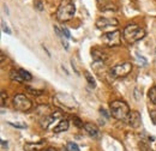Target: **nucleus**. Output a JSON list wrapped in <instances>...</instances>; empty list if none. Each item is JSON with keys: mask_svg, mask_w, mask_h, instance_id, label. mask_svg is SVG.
Instances as JSON below:
<instances>
[{"mask_svg": "<svg viewBox=\"0 0 156 151\" xmlns=\"http://www.w3.org/2000/svg\"><path fill=\"white\" fill-rule=\"evenodd\" d=\"M76 13V6L71 0H62L56 11V18L60 22H67L73 18Z\"/></svg>", "mask_w": 156, "mask_h": 151, "instance_id": "f257e3e1", "label": "nucleus"}, {"mask_svg": "<svg viewBox=\"0 0 156 151\" xmlns=\"http://www.w3.org/2000/svg\"><path fill=\"white\" fill-rule=\"evenodd\" d=\"M123 36L129 43H135L145 36V30L137 24H127L123 30Z\"/></svg>", "mask_w": 156, "mask_h": 151, "instance_id": "f03ea898", "label": "nucleus"}, {"mask_svg": "<svg viewBox=\"0 0 156 151\" xmlns=\"http://www.w3.org/2000/svg\"><path fill=\"white\" fill-rule=\"evenodd\" d=\"M109 108H111L112 117L117 120H126L130 114V108L127 103H125L124 101H113Z\"/></svg>", "mask_w": 156, "mask_h": 151, "instance_id": "7ed1b4c3", "label": "nucleus"}, {"mask_svg": "<svg viewBox=\"0 0 156 151\" xmlns=\"http://www.w3.org/2000/svg\"><path fill=\"white\" fill-rule=\"evenodd\" d=\"M54 102L56 104H60L62 107H66L68 109H73L78 107L77 101L74 100V97L71 96L70 94H58L54 97Z\"/></svg>", "mask_w": 156, "mask_h": 151, "instance_id": "20e7f679", "label": "nucleus"}, {"mask_svg": "<svg viewBox=\"0 0 156 151\" xmlns=\"http://www.w3.org/2000/svg\"><path fill=\"white\" fill-rule=\"evenodd\" d=\"M132 71V65L130 62H120L111 68V74L114 78H124Z\"/></svg>", "mask_w": 156, "mask_h": 151, "instance_id": "39448f33", "label": "nucleus"}, {"mask_svg": "<svg viewBox=\"0 0 156 151\" xmlns=\"http://www.w3.org/2000/svg\"><path fill=\"white\" fill-rule=\"evenodd\" d=\"M13 107L19 112H28L33 107V103L29 98L22 94H18L13 97Z\"/></svg>", "mask_w": 156, "mask_h": 151, "instance_id": "423d86ee", "label": "nucleus"}, {"mask_svg": "<svg viewBox=\"0 0 156 151\" xmlns=\"http://www.w3.org/2000/svg\"><path fill=\"white\" fill-rule=\"evenodd\" d=\"M102 40L108 47H115V46H120V43H121V36H120V32L118 30L103 34Z\"/></svg>", "mask_w": 156, "mask_h": 151, "instance_id": "0eeeda50", "label": "nucleus"}, {"mask_svg": "<svg viewBox=\"0 0 156 151\" xmlns=\"http://www.w3.org/2000/svg\"><path fill=\"white\" fill-rule=\"evenodd\" d=\"M118 19L113 18V17H101L96 21V26L97 28H107V26H117L118 25Z\"/></svg>", "mask_w": 156, "mask_h": 151, "instance_id": "6e6552de", "label": "nucleus"}, {"mask_svg": "<svg viewBox=\"0 0 156 151\" xmlns=\"http://www.w3.org/2000/svg\"><path fill=\"white\" fill-rule=\"evenodd\" d=\"M141 114L137 112V110H132V112H130L129 117L126 118V123H127L132 128H137V127H139L141 125Z\"/></svg>", "mask_w": 156, "mask_h": 151, "instance_id": "1a4fd4ad", "label": "nucleus"}, {"mask_svg": "<svg viewBox=\"0 0 156 151\" xmlns=\"http://www.w3.org/2000/svg\"><path fill=\"white\" fill-rule=\"evenodd\" d=\"M61 117V114L59 112H54V113H50L49 115H47V117H44V119H42L41 121V126H42V128L44 130H47L48 127L54 123L55 120H58Z\"/></svg>", "mask_w": 156, "mask_h": 151, "instance_id": "9d476101", "label": "nucleus"}, {"mask_svg": "<svg viewBox=\"0 0 156 151\" xmlns=\"http://www.w3.org/2000/svg\"><path fill=\"white\" fill-rule=\"evenodd\" d=\"M83 128L85 130V132L88 133V134H89L91 138L97 139V138L100 137V131H99V128H97V126L94 125L92 123H85Z\"/></svg>", "mask_w": 156, "mask_h": 151, "instance_id": "9b49d317", "label": "nucleus"}, {"mask_svg": "<svg viewBox=\"0 0 156 151\" xmlns=\"http://www.w3.org/2000/svg\"><path fill=\"white\" fill-rule=\"evenodd\" d=\"M44 144H46V140H41L39 143H27L24 145V149L27 151H40L43 148Z\"/></svg>", "mask_w": 156, "mask_h": 151, "instance_id": "f8f14e48", "label": "nucleus"}, {"mask_svg": "<svg viewBox=\"0 0 156 151\" xmlns=\"http://www.w3.org/2000/svg\"><path fill=\"white\" fill-rule=\"evenodd\" d=\"M91 55H92V59H94L95 61H97V62H103L107 59L106 53H103V52L100 50V49H92Z\"/></svg>", "mask_w": 156, "mask_h": 151, "instance_id": "ddd939ff", "label": "nucleus"}, {"mask_svg": "<svg viewBox=\"0 0 156 151\" xmlns=\"http://www.w3.org/2000/svg\"><path fill=\"white\" fill-rule=\"evenodd\" d=\"M68 130V121L66 119H62L58 123L56 126L53 127V132L54 133H60V132H65Z\"/></svg>", "mask_w": 156, "mask_h": 151, "instance_id": "4468645a", "label": "nucleus"}, {"mask_svg": "<svg viewBox=\"0 0 156 151\" xmlns=\"http://www.w3.org/2000/svg\"><path fill=\"white\" fill-rule=\"evenodd\" d=\"M10 78L13 80V82H18V83H22L24 82L22 78V76L19 73V71H16V70H11L10 71Z\"/></svg>", "mask_w": 156, "mask_h": 151, "instance_id": "2eb2a0df", "label": "nucleus"}, {"mask_svg": "<svg viewBox=\"0 0 156 151\" xmlns=\"http://www.w3.org/2000/svg\"><path fill=\"white\" fill-rule=\"evenodd\" d=\"M84 76H85V79H86V82L89 83V85L91 86V88H95V86H96V82H95V78L92 77V74H90L88 71H85Z\"/></svg>", "mask_w": 156, "mask_h": 151, "instance_id": "dca6fc26", "label": "nucleus"}, {"mask_svg": "<svg viewBox=\"0 0 156 151\" xmlns=\"http://www.w3.org/2000/svg\"><path fill=\"white\" fill-rule=\"evenodd\" d=\"M18 71H19V73H21V76H22V78H23V80H24V82H29V80L33 79V76L29 73L28 71H25L24 68H19Z\"/></svg>", "mask_w": 156, "mask_h": 151, "instance_id": "f3484780", "label": "nucleus"}, {"mask_svg": "<svg viewBox=\"0 0 156 151\" xmlns=\"http://www.w3.org/2000/svg\"><path fill=\"white\" fill-rule=\"evenodd\" d=\"M148 96H149V100L151 101L154 104H156V86H153V88L149 90Z\"/></svg>", "mask_w": 156, "mask_h": 151, "instance_id": "a211bd4d", "label": "nucleus"}, {"mask_svg": "<svg viewBox=\"0 0 156 151\" xmlns=\"http://www.w3.org/2000/svg\"><path fill=\"white\" fill-rule=\"evenodd\" d=\"M66 151H79V148L76 143L73 142H68L66 144Z\"/></svg>", "mask_w": 156, "mask_h": 151, "instance_id": "6ab92c4d", "label": "nucleus"}, {"mask_svg": "<svg viewBox=\"0 0 156 151\" xmlns=\"http://www.w3.org/2000/svg\"><path fill=\"white\" fill-rule=\"evenodd\" d=\"M138 146H139L141 151H153V149L150 148V145L145 142H139L138 143Z\"/></svg>", "mask_w": 156, "mask_h": 151, "instance_id": "aec40b11", "label": "nucleus"}, {"mask_svg": "<svg viewBox=\"0 0 156 151\" xmlns=\"http://www.w3.org/2000/svg\"><path fill=\"white\" fill-rule=\"evenodd\" d=\"M72 120H73V124L76 125L78 128H82V127H84V124L82 123V120H80L79 118H77V117H72Z\"/></svg>", "mask_w": 156, "mask_h": 151, "instance_id": "412c9836", "label": "nucleus"}, {"mask_svg": "<svg viewBox=\"0 0 156 151\" xmlns=\"http://www.w3.org/2000/svg\"><path fill=\"white\" fill-rule=\"evenodd\" d=\"M136 59H137L138 61H139V62H142V66H145L147 64H148V61H147V59H145V58L141 56V55L138 54V53H136Z\"/></svg>", "mask_w": 156, "mask_h": 151, "instance_id": "4be33fe9", "label": "nucleus"}, {"mask_svg": "<svg viewBox=\"0 0 156 151\" xmlns=\"http://www.w3.org/2000/svg\"><path fill=\"white\" fill-rule=\"evenodd\" d=\"M61 30H62V34H64L65 38H67V40H70V38H71V34H70V30H68L67 28L62 26V28H61Z\"/></svg>", "mask_w": 156, "mask_h": 151, "instance_id": "5701e85b", "label": "nucleus"}, {"mask_svg": "<svg viewBox=\"0 0 156 151\" xmlns=\"http://www.w3.org/2000/svg\"><path fill=\"white\" fill-rule=\"evenodd\" d=\"M34 6H35V9L37 11H43V4H42V1H39V0H36V1L34 3Z\"/></svg>", "mask_w": 156, "mask_h": 151, "instance_id": "b1692460", "label": "nucleus"}, {"mask_svg": "<svg viewBox=\"0 0 156 151\" xmlns=\"http://www.w3.org/2000/svg\"><path fill=\"white\" fill-rule=\"evenodd\" d=\"M54 31H55V34L58 35V37H59V38H62V37H64V34H62V30H60L59 26H58V25H54Z\"/></svg>", "mask_w": 156, "mask_h": 151, "instance_id": "393cba45", "label": "nucleus"}, {"mask_svg": "<svg viewBox=\"0 0 156 151\" xmlns=\"http://www.w3.org/2000/svg\"><path fill=\"white\" fill-rule=\"evenodd\" d=\"M10 126H12V127H16V128H21V130H24L27 128V125H21V124H15V123H9Z\"/></svg>", "mask_w": 156, "mask_h": 151, "instance_id": "a878e982", "label": "nucleus"}, {"mask_svg": "<svg viewBox=\"0 0 156 151\" xmlns=\"http://www.w3.org/2000/svg\"><path fill=\"white\" fill-rule=\"evenodd\" d=\"M28 90L30 91L33 95H42L43 94L42 90H36V89H31V88H28Z\"/></svg>", "mask_w": 156, "mask_h": 151, "instance_id": "bb28decb", "label": "nucleus"}, {"mask_svg": "<svg viewBox=\"0 0 156 151\" xmlns=\"http://www.w3.org/2000/svg\"><path fill=\"white\" fill-rule=\"evenodd\" d=\"M1 26H3V30H4V32H6V34H11V30H10V29H9V26L6 25V24H5V22L4 21H1Z\"/></svg>", "mask_w": 156, "mask_h": 151, "instance_id": "cd10ccee", "label": "nucleus"}, {"mask_svg": "<svg viewBox=\"0 0 156 151\" xmlns=\"http://www.w3.org/2000/svg\"><path fill=\"white\" fill-rule=\"evenodd\" d=\"M150 119H151V121L156 125V110H153V112H150Z\"/></svg>", "mask_w": 156, "mask_h": 151, "instance_id": "c85d7f7f", "label": "nucleus"}, {"mask_svg": "<svg viewBox=\"0 0 156 151\" xmlns=\"http://www.w3.org/2000/svg\"><path fill=\"white\" fill-rule=\"evenodd\" d=\"M60 41H61V44L64 46V48L67 50V49H68V43H67V41H66V40H64V37L60 38Z\"/></svg>", "mask_w": 156, "mask_h": 151, "instance_id": "c756f323", "label": "nucleus"}, {"mask_svg": "<svg viewBox=\"0 0 156 151\" xmlns=\"http://www.w3.org/2000/svg\"><path fill=\"white\" fill-rule=\"evenodd\" d=\"M5 98H6V94H5V91L1 92V107L5 106Z\"/></svg>", "mask_w": 156, "mask_h": 151, "instance_id": "7c9ffc66", "label": "nucleus"}, {"mask_svg": "<svg viewBox=\"0 0 156 151\" xmlns=\"http://www.w3.org/2000/svg\"><path fill=\"white\" fill-rule=\"evenodd\" d=\"M100 112H101V114H103V115H105V117H106V118H109V114L107 113V110H106V109H103V108H101V109H100Z\"/></svg>", "mask_w": 156, "mask_h": 151, "instance_id": "2f4dec72", "label": "nucleus"}, {"mask_svg": "<svg viewBox=\"0 0 156 151\" xmlns=\"http://www.w3.org/2000/svg\"><path fill=\"white\" fill-rule=\"evenodd\" d=\"M1 148H3V149L7 148V142H6V140H1Z\"/></svg>", "mask_w": 156, "mask_h": 151, "instance_id": "473e14b6", "label": "nucleus"}, {"mask_svg": "<svg viewBox=\"0 0 156 151\" xmlns=\"http://www.w3.org/2000/svg\"><path fill=\"white\" fill-rule=\"evenodd\" d=\"M43 151H56V150L53 149V148H48V149H46V150H43Z\"/></svg>", "mask_w": 156, "mask_h": 151, "instance_id": "72a5a7b5", "label": "nucleus"}, {"mask_svg": "<svg viewBox=\"0 0 156 151\" xmlns=\"http://www.w3.org/2000/svg\"><path fill=\"white\" fill-rule=\"evenodd\" d=\"M155 54H156V48H155Z\"/></svg>", "mask_w": 156, "mask_h": 151, "instance_id": "f704fd0d", "label": "nucleus"}]
</instances>
